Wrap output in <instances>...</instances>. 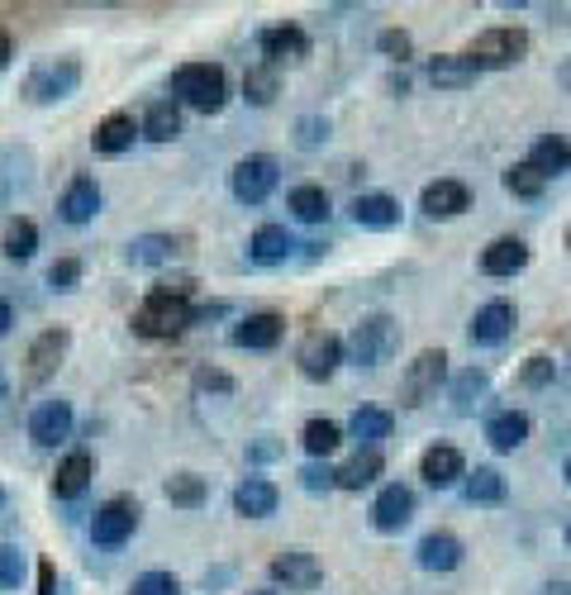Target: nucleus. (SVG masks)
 <instances>
[{
	"label": "nucleus",
	"instance_id": "obj_39",
	"mask_svg": "<svg viewBox=\"0 0 571 595\" xmlns=\"http://www.w3.org/2000/svg\"><path fill=\"white\" fill-rule=\"evenodd\" d=\"M167 500H171V505H181V510H200V505L210 500L205 476H195V472H177V476H167Z\"/></svg>",
	"mask_w": 571,
	"mask_h": 595
},
{
	"label": "nucleus",
	"instance_id": "obj_10",
	"mask_svg": "<svg viewBox=\"0 0 571 595\" xmlns=\"http://www.w3.org/2000/svg\"><path fill=\"white\" fill-rule=\"evenodd\" d=\"M67 348H71V333L63 324H53V329H43L34 343H29V353H24V376H29V386H43L48 376L63 367V357H67Z\"/></svg>",
	"mask_w": 571,
	"mask_h": 595
},
{
	"label": "nucleus",
	"instance_id": "obj_13",
	"mask_svg": "<svg viewBox=\"0 0 571 595\" xmlns=\"http://www.w3.org/2000/svg\"><path fill=\"white\" fill-rule=\"evenodd\" d=\"M514 333V305L510 300H485L467 324V339L477 348H500Z\"/></svg>",
	"mask_w": 571,
	"mask_h": 595
},
{
	"label": "nucleus",
	"instance_id": "obj_17",
	"mask_svg": "<svg viewBox=\"0 0 571 595\" xmlns=\"http://www.w3.org/2000/svg\"><path fill=\"white\" fill-rule=\"evenodd\" d=\"M419 210L428 214V220H457L462 210H471V191L462 181H452V177H438V181L424 186Z\"/></svg>",
	"mask_w": 571,
	"mask_h": 595
},
{
	"label": "nucleus",
	"instance_id": "obj_32",
	"mask_svg": "<svg viewBox=\"0 0 571 595\" xmlns=\"http://www.w3.org/2000/svg\"><path fill=\"white\" fill-rule=\"evenodd\" d=\"M462 496H467V505H505L510 486H505V476H500L495 467H477V472L462 476Z\"/></svg>",
	"mask_w": 571,
	"mask_h": 595
},
{
	"label": "nucleus",
	"instance_id": "obj_12",
	"mask_svg": "<svg viewBox=\"0 0 571 595\" xmlns=\"http://www.w3.org/2000/svg\"><path fill=\"white\" fill-rule=\"evenodd\" d=\"M271 582L286 586V591H314L324 582V568H320V558L305 553V548H291V553H281V558H271Z\"/></svg>",
	"mask_w": 571,
	"mask_h": 595
},
{
	"label": "nucleus",
	"instance_id": "obj_37",
	"mask_svg": "<svg viewBox=\"0 0 571 595\" xmlns=\"http://www.w3.org/2000/svg\"><path fill=\"white\" fill-rule=\"evenodd\" d=\"M243 96H248V106L267 110L271 100L281 96V77H277V67H271V63H257V67H248V77H243Z\"/></svg>",
	"mask_w": 571,
	"mask_h": 595
},
{
	"label": "nucleus",
	"instance_id": "obj_34",
	"mask_svg": "<svg viewBox=\"0 0 571 595\" xmlns=\"http://www.w3.org/2000/svg\"><path fill=\"white\" fill-rule=\"evenodd\" d=\"M352 439L362 443V448H381L385 439H391V429H395V419L391 410H381V405H362V410L352 415Z\"/></svg>",
	"mask_w": 571,
	"mask_h": 595
},
{
	"label": "nucleus",
	"instance_id": "obj_35",
	"mask_svg": "<svg viewBox=\"0 0 571 595\" xmlns=\"http://www.w3.org/2000/svg\"><path fill=\"white\" fill-rule=\"evenodd\" d=\"M143 139H153V143L181 139V106L177 100H153L148 114H143Z\"/></svg>",
	"mask_w": 571,
	"mask_h": 595
},
{
	"label": "nucleus",
	"instance_id": "obj_60",
	"mask_svg": "<svg viewBox=\"0 0 571 595\" xmlns=\"http://www.w3.org/2000/svg\"><path fill=\"white\" fill-rule=\"evenodd\" d=\"M0 505H5V491H0Z\"/></svg>",
	"mask_w": 571,
	"mask_h": 595
},
{
	"label": "nucleus",
	"instance_id": "obj_25",
	"mask_svg": "<svg viewBox=\"0 0 571 595\" xmlns=\"http://www.w3.org/2000/svg\"><path fill=\"white\" fill-rule=\"evenodd\" d=\"M134 134H143V129L134 124V114L114 110V114H105V120L96 124V134H91V148H96L100 157H120V153H128V148H134Z\"/></svg>",
	"mask_w": 571,
	"mask_h": 595
},
{
	"label": "nucleus",
	"instance_id": "obj_50",
	"mask_svg": "<svg viewBox=\"0 0 571 595\" xmlns=\"http://www.w3.org/2000/svg\"><path fill=\"white\" fill-rule=\"evenodd\" d=\"M195 390H214V396H228V390H234V376H224L220 367H195Z\"/></svg>",
	"mask_w": 571,
	"mask_h": 595
},
{
	"label": "nucleus",
	"instance_id": "obj_44",
	"mask_svg": "<svg viewBox=\"0 0 571 595\" xmlns=\"http://www.w3.org/2000/svg\"><path fill=\"white\" fill-rule=\"evenodd\" d=\"M134 595H181V582L171 572H143L134 576Z\"/></svg>",
	"mask_w": 571,
	"mask_h": 595
},
{
	"label": "nucleus",
	"instance_id": "obj_47",
	"mask_svg": "<svg viewBox=\"0 0 571 595\" xmlns=\"http://www.w3.org/2000/svg\"><path fill=\"white\" fill-rule=\"evenodd\" d=\"M24 582V553L20 548H0V586L14 591Z\"/></svg>",
	"mask_w": 571,
	"mask_h": 595
},
{
	"label": "nucleus",
	"instance_id": "obj_18",
	"mask_svg": "<svg viewBox=\"0 0 571 595\" xmlns=\"http://www.w3.org/2000/svg\"><path fill=\"white\" fill-rule=\"evenodd\" d=\"M419 476L434 491H448L467 476V458L457 453L452 443H434V448H424V458H419Z\"/></svg>",
	"mask_w": 571,
	"mask_h": 595
},
{
	"label": "nucleus",
	"instance_id": "obj_28",
	"mask_svg": "<svg viewBox=\"0 0 571 595\" xmlns=\"http://www.w3.org/2000/svg\"><path fill=\"white\" fill-rule=\"evenodd\" d=\"M528 415L524 410H495L491 419H485V443L495 448V453H514V448H524L528 439Z\"/></svg>",
	"mask_w": 571,
	"mask_h": 595
},
{
	"label": "nucleus",
	"instance_id": "obj_2",
	"mask_svg": "<svg viewBox=\"0 0 571 595\" xmlns=\"http://www.w3.org/2000/svg\"><path fill=\"white\" fill-rule=\"evenodd\" d=\"M343 353H348L357 367H381V362H391L400 353V324L395 315H362L348 333V343H343Z\"/></svg>",
	"mask_w": 571,
	"mask_h": 595
},
{
	"label": "nucleus",
	"instance_id": "obj_11",
	"mask_svg": "<svg viewBox=\"0 0 571 595\" xmlns=\"http://www.w3.org/2000/svg\"><path fill=\"white\" fill-rule=\"evenodd\" d=\"M281 333H286V319L277 310H257V315L238 319V324L228 329V343L248 348V353H271V348L281 343Z\"/></svg>",
	"mask_w": 571,
	"mask_h": 595
},
{
	"label": "nucleus",
	"instance_id": "obj_55",
	"mask_svg": "<svg viewBox=\"0 0 571 595\" xmlns=\"http://www.w3.org/2000/svg\"><path fill=\"white\" fill-rule=\"evenodd\" d=\"M562 476H567V486H571V458L562 462Z\"/></svg>",
	"mask_w": 571,
	"mask_h": 595
},
{
	"label": "nucleus",
	"instance_id": "obj_15",
	"mask_svg": "<svg viewBox=\"0 0 571 595\" xmlns=\"http://www.w3.org/2000/svg\"><path fill=\"white\" fill-rule=\"evenodd\" d=\"M71 425H77V415H71L67 400H43L29 415V439H34V448H57V443H67Z\"/></svg>",
	"mask_w": 571,
	"mask_h": 595
},
{
	"label": "nucleus",
	"instance_id": "obj_31",
	"mask_svg": "<svg viewBox=\"0 0 571 595\" xmlns=\"http://www.w3.org/2000/svg\"><path fill=\"white\" fill-rule=\"evenodd\" d=\"M481 71L467 63L462 53H438L428 57V81L438 86V91H467V86H477Z\"/></svg>",
	"mask_w": 571,
	"mask_h": 595
},
{
	"label": "nucleus",
	"instance_id": "obj_27",
	"mask_svg": "<svg viewBox=\"0 0 571 595\" xmlns=\"http://www.w3.org/2000/svg\"><path fill=\"white\" fill-rule=\"evenodd\" d=\"M524 163L534 167L538 177H548V181H552V177H567V172H571V143H567L562 134H542L534 148H528Z\"/></svg>",
	"mask_w": 571,
	"mask_h": 595
},
{
	"label": "nucleus",
	"instance_id": "obj_49",
	"mask_svg": "<svg viewBox=\"0 0 571 595\" xmlns=\"http://www.w3.org/2000/svg\"><path fill=\"white\" fill-rule=\"evenodd\" d=\"M300 486L314 491V496H320V491H334V467H328V462H310V467L300 472Z\"/></svg>",
	"mask_w": 571,
	"mask_h": 595
},
{
	"label": "nucleus",
	"instance_id": "obj_16",
	"mask_svg": "<svg viewBox=\"0 0 571 595\" xmlns=\"http://www.w3.org/2000/svg\"><path fill=\"white\" fill-rule=\"evenodd\" d=\"M257 48H262V57L271 67L277 63H300V57H310V34L300 24H271L257 34Z\"/></svg>",
	"mask_w": 571,
	"mask_h": 595
},
{
	"label": "nucleus",
	"instance_id": "obj_46",
	"mask_svg": "<svg viewBox=\"0 0 571 595\" xmlns=\"http://www.w3.org/2000/svg\"><path fill=\"white\" fill-rule=\"evenodd\" d=\"M377 48L385 57H395V63H405V57L414 53V38L405 34V29H381V38H377Z\"/></svg>",
	"mask_w": 571,
	"mask_h": 595
},
{
	"label": "nucleus",
	"instance_id": "obj_33",
	"mask_svg": "<svg viewBox=\"0 0 571 595\" xmlns=\"http://www.w3.org/2000/svg\"><path fill=\"white\" fill-rule=\"evenodd\" d=\"M0 253H5L10 263H29V257L38 253V224L24 220V214L5 220V234H0Z\"/></svg>",
	"mask_w": 571,
	"mask_h": 595
},
{
	"label": "nucleus",
	"instance_id": "obj_20",
	"mask_svg": "<svg viewBox=\"0 0 571 595\" xmlns=\"http://www.w3.org/2000/svg\"><path fill=\"white\" fill-rule=\"evenodd\" d=\"M57 214H63L67 224H91L96 214H100V186H96V177L77 172V177L67 181L63 200H57Z\"/></svg>",
	"mask_w": 571,
	"mask_h": 595
},
{
	"label": "nucleus",
	"instance_id": "obj_5",
	"mask_svg": "<svg viewBox=\"0 0 571 595\" xmlns=\"http://www.w3.org/2000/svg\"><path fill=\"white\" fill-rule=\"evenodd\" d=\"M195 324V310L191 300H171V296H148L134 310V333H143V339H177V333H186Z\"/></svg>",
	"mask_w": 571,
	"mask_h": 595
},
{
	"label": "nucleus",
	"instance_id": "obj_8",
	"mask_svg": "<svg viewBox=\"0 0 571 595\" xmlns=\"http://www.w3.org/2000/svg\"><path fill=\"white\" fill-rule=\"evenodd\" d=\"M343 357H348L343 353V339L338 333H328V329H310L305 339H300V348H295V367H300L305 382H328Z\"/></svg>",
	"mask_w": 571,
	"mask_h": 595
},
{
	"label": "nucleus",
	"instance_id": "obj_38",
	"mask_svg": "<svg viewBox=\"0 0 571 595\" xmlns=\"http://www.w3.org/2000/svg\"><path fill=\"white\" fill-rule=\"evenodd\" d=\"M485 390H491V376H485L481 367L457 372V382H452V410H457V415H471V410L481 405Z\"/></svg>",
	"mask_w": 571,
	"mask_h": 595
},
{
	"label": "nucleus",
	"instance_id": "obj_23",
	"mask_svg": "<svg viewBox=\"0 0 571 595\" xmlns=\"http://www.w3.org/2000/svg\"><path fill=\"white\" fill-rule=\"evenodd\" d=\"M191 249L186 234H143L128 243V263L134 267H163V263H177V257Z\"/></svg>",
	"mask_w": 571,
	"mask_h": 595
},
{
	"label": "nucleus",
	"instance_id": "obj_14",
	"mask_svg": "<svg viewBox=\"0 0 571 595\" xmlns=\"http://www.w3.org/2000/svg\"><path fill=\"white\" fill-rule=\"evenodd\" d=\"M414 519V491L410 486H381L377 491V500H371V529H381V533H400Z\"/></svg>",
	"mask_w": 571,
	"mask_h": 595
},
{
	"label": "nucleus",
	"instance_id": "obj_58",
	"mask_svg": "<svg viewBox=\"0 0 571 595\" xmlns=\"http://www.w3.org/2000/svg\"><path fill=\"white\" fill-rule=\"evenodd\" d=\"M257 595H277V591H257Z\"/></svg>",
	"mask_w": 571,
	"mask_h": 595
},
{
	"label": "nucleus",
	"instance_id": "obj_43",
	"mask_svg": "<svg viewBox=\"0 0 571 595\" xmlns=\"http://www.w3.org/2000/svg\"><path fill=\"white\" fill-rule=\"evenodd\" d=\"M77 282H81V257H57V263L48 267L53 291H77Z\"/></svg>",
	"mask_w": 571,
	"mask_h": 595
},
{
	"label": "nucleus",
	"instance_id": "obj_57",
	"mask_svg": "<svg viewBox=\"0 0 571 595\" xmlns=\"http://www.w3.org/2000/svg\"><path fill=\"white\" fill-rule=\"evenodd\" d=\"M567 249H571V224H567Z\"/></svg>",
	"mask_w": 571,
	"mask_h": 595
},
{
	"label": "nucleus",
	"instance_id": "obj_29",
	"mask_svg": "<svg viewBox=\"0 0 571 595\" xmlns=\"http://www.w3.org/2000/svg\"><path fill=\"white\" fill-rule=\"evenodd\" d=\"M524 267H528V243L524 239H495L491 249L481 253L485 277H519Z\"/></svg>",
	"mask_w": 571,
	"mask_h": 595
},
{
	"label": "nucleus",
	"instance_id": "obj_59",
	"mask_svg": "<svg viewBox=\"0 0 571 595\" xmlns=\"http://www.w3.org/2000/svg\"><path fill=\"white\" fill-rule=\"evenodd\" d=\"M567 543H571V525H567Z\"/></svg>",
	"mask_w": 571,
	"mask_h": 595
},
{
	"label": "nucleus",
	"instance_id": "obj_9",
	"mask_svg": "<svg viewBox=\"0 0 571 595\" xmlns=\"http://www.w3.org/2000/svg\"><path fill=\"white\" fill-rule=\"evenodd\" d=\"M134 529H138V500L134 496H110L91 519V543L96 548H124L128 539H134Z\"/></svg>",
	"mask_w": 571,
	"mask_h": 595
},
{
	"label": "nucleus",
	"instance_id": "obj_42",
	"mask_svg": "<svg viewBox=\"0 0 571 595\" xmlns=\"http://www.w3.org/2000/svg\"><path fill=\"white\" fill-rule=\"evenodd\" d=\"M552 376H557V362L548 357V353H534L519 367V386H528V390H538V386H552Z\"/></svg>",
	"mask_w": 571,
	"mask_h": 595
},
{
	"label": "nucleus",
	"instance_id": "obj_51",
	"mask_svg": "<svg viewBox=\"0 0 571 595\" xmlns=\"http://www.w3.org/2000/svg\"><path fill=\"white\" fill-rule=\"evenodd\" d=\"M34 595H57V572L48 558H38V591Z\"/></svg>",
	"mask_w": 571,
	"mask_h": 595
},
{
	"label": "nucleus",
	"instance_id": "obj_41",
	"mask_svg": "<svg viewBox=\"0 0 571 595\" xmlns=\"http://www.w3.org/2000/svg\"><path fill=\"white\" fill-rule=\"evenodd\" d=\"M500 181H505V191H510L514 200H538L542 191H548V177H538V172L528 167V163L505 167V177H500Z\"/></svg>",
	"mask_w": 571,
	"mask_h": 595
},
{
	"label": "nucleus",
	"instance_id": "obj_26",
	"mask_svg": "<svg viewBox=\"0 0 571 595\" xmlns=\"http://www.w3.org/2000/svg\"><path fill=\"white\" fill-rule=\"evenodd\" d=\"M352 224L357 229H377V234H385V229L400 224V200L385 196V191H367L352 200Z\"/></svg>",
	"mask_w": 571,
	"mask_h": 595
},
{
	"label": "nucleus",
	"instance_id": "obj_45",
	"mask_svg": "<svg viewBox=\"0 0 571 595\" xmlns=\"http://www.w3.org/2000/svg\"><path fill=\"white\" fill-rule=\"evenodd\" d=\"M324 139H328V120H324V114H300V120H295V143H300V148H320Z\"/></svg>",
	"mask_w": 571,
	"mask_h": 595
},
{
	"label": "nucleus",
	"instance_id": "obj_36",
	"mask_svg": "<svg viewBox=\"0 0 571 595\" xmlns=\"http://www.w3.org/2000/svg\"><path fill=\"white\" fill-rule=\"evenodd\" d=\"M286 210H291L295 220H305V224H324L328 220V191L305 181V186H295V191L286 196Z\"/></svg>",
	"mask_w": 571,
	"mask_h": 595
},
{
	"label": "nucleus",
	"instance_id": "obj_19",
	"mask_svg": "<svg viewBox=\"0 0 571 595\" xmlns=\"http://www.w3.org/2000/svg\"><path fill=\"white\" fill-rule=\"evenodd\" d=\"M295 253V234L286 224H257L248 239V263L257 267H281Z\"/></svg>",
	"mask_w": 571,
	"mask_h": 595
},
{
	"label": "nucleus",
	"instance_id": "obj_3",
	"mask_svg": "<svg viewBox=\"0 0 571 595\" xmlns=\"http://www.w3.org/2000/svg\"><path fill=\"white\" fill-rule=\"evenodd\" d=\"M77 86H81V63L77 57H43V63L29 67L20 96L29 100V106H53V100H67Z\"/></svg>",
	"mask_w": 571,
	"mask_h": 595
},
{
	"label": "nucleus",
	"instance_id": "obj_22",
	"mask_svg": "<svg viewBox=\"0 0 571 595\" xmlns=\"http://www.w3.org/2000/svg\"><path fill=\"white\" fill-rule=\"evenodd\" d=\"M414 558H419L424 572H457V568H462V539L448 533V529H434V533H424V539H419Z\"/></svg>",
	"mask_w": 571,
	"mask_h": 595
},
{
	"label": "nucleus",
	"instance_id": "obj_56",
	"mask_svg": "<svg viewBox=\"0 0 571 595\" xmlns=\"http://www.w3.org/2000/svg\"><path fill=\"white\" fill-rule=\"evenodd\" d=\"M0 400H5V376H0Z\"/></svg>",
	"mask_w": 571,
	"mask_h": 595
},
{
	"label": "nucleus",
	"instance_id": "obj_7",
	"mask_svg": "<svg viewBox=\"0 0 571 595\" xmlns=\"http://www.w3.org/2000/svg\"><path fill=\"white\" fill-rule=\"evenodd\" d=\"M443 376H448V353H443V348H424L405 367V376H400V405H405V410H419L424 400L438 396Z\"/></svg>",
	"mask_w": 571,
	"mask_h": 595
},
{
	"label": "nucleus",
	"instance_id": "obj_24",
	"mask_svg": "<svg viewBox=\"0 0 571 595\" xmlns=\"http://www.w3.org/2000/svg\"><path fill=\"white\" fill-rule=\"evenodd\" d=\"M277 505H281V491L267 476H243L234 486V510L243 519H267V515H277Z\"/></svg>",
	"mask_w": 571,
	"mask_h": 595
},
{
	"label": "nucleus",
	"instance_id": "obj_4",
	"mask_svg": "<svg viewBox=\"0 0 571 595\" xmlns=\"http://www.w3.org/2000/svg\"><path fill=\"white\" fill-rule=\"evenodd\" d=\"M524 53H528V29L524 24H495V29H481V34L467 43L462 57L477 71H485V67H514Z\"/></svg>",
	"mask_w": 571,
	"mask_h": 595
},
{
	"label": "nucleus",
	"instance_id": "obj_40",
	"mask_svg": "<svg viewBox=\"0 0 571 595\" xmlns=\"http://www.w3.org/2000/svg\"><path fill=\"white\" fill-rule=\"evenodd\" d=\"M300 443H305V453L320 462V458H328L343 443V429L334 425V419H310V425L300 429Z\"/></svg>",
	"mask_w": 571,
	"mask_h": 595
},
{
	"label": "nucleus",
	"instance_id": "obj_52",
	"mask_svg": "<svg viewBox=\"0 0 571 595\" xmlns=\"http://www.w3.org/2000/svg\"><path fill=\"white\" fill-rule=\"evenodd\" d=\"M10 324H14V310H10V300H0V339L10 333Z\"/></svg>",
	"mask_w": 571,
	"mask_h": 595
},
{
	"label": "nucleus",
	"instance_id": "obj_30",
	"mask_svg": "<svg viewBox=\"0 0 571 595\" xmlns=\"http://www.w3.org/2000/svg\"><path fill=\"white\" fill-rule=\"evenodd\" d=\"M385 472V458H381V448H362V453H352L343 467H334V486L338 491H362L371 486L377 476Z\"/></svg>",
	"mask_w": 571,
	"mask_h": 595
},
{
	"label": "nucleus",
	"instance_id": "obj_53",
	"mask_svg": "<svg viewBox=\"0 0 571 595\" xmlns=\"http://www.w3.org/2000/svg\"><path fill=\"white\" fill-rule=\"evenodd\" d=\"M10 57H14V43H10V34H5V29H0V67H5Z\"/></svg>",
	"mask_w": 571,
	"mask_h": 595
},
{
	"label": "nucleus",
	"instance_id": "obj_1",
	"mask_svg": "<svg viewBox=\"0 0 571 595\" xmlns=\"http://www.w3.org/2000/svg\"><path fill=\"white\" fill-rule=\"evenodd\" d=\"M171 100L200 114H220L228 100V77L220 63H186L171 71Z\"/></svg>",
	"mask_w": 571,
	"mask_h": 595
},
{
	"label": "nucleus",
	"instance_id": "obj_6",
	"mask_svg": "<svg viewBox=\"0 0 571 595\" xmlns=\"http://www.w3.org/2000/svg\"><path fill=\"white\" fill-rule=\"evenodd\" d=\"M277 181H281V167L271 153H248L228 172V191H234V200H243V206H262V200L277 191Z\"/></svg>",
	"mask_w": 571,
	"mask_h": 595
},
{
	"label": "nucleus",
	"instance_id": "obj_54",
	"mask_svg": "<svg viewBox=\"0 0 571 595\" xmlns=\"http://www.w3.org/2000/svg\"><path fill=\"white\" fill-rule=\"evenodd\" d=\"M562 86H567V91H571V57H567V63H562Z\"/></svg>",
	"mask_w": 571,
	"mask_h": 595
},
{
	"label": "nucleus",
	"instance_id": "obj_48",
	"mask_svg": "<svg viewBox=\"0 0 571 595\" xmlns=\"http://www.w3.org/2000/svg\"><path fill=\"white\" fill-rule=\"evenodd\" d=\"M153 296H171V300H191L195 296V277H186V272H177V277H157Z\"/></svg>",
	"mask_w": 571,
	"mask_h": 595
},
{
	"label": "nucleus",
	"instance_id": "obj_21",
	"mask_svg": "<svg viewBox=\"0 0 571 595\" xmlns=\"http://www.w3.org/2000/svg\"><path fill=\"white\" fill-rule=\"evenodd\" d=\"M91 476H96V458L86 453V448H71V453L57 462V472H53V496L57 500H77L86 486H91Z\"/></svg>",
	"mask_w": 571,
	"mask_h": 595
}]
</instances>
